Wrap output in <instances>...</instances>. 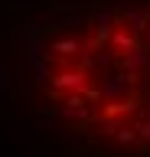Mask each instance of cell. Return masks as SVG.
<instances>
[{"label": "cell", "mask_w": 150, "mask_h": 157, "mask_svg": "<svg viewBox=\"0 0 150 157\" xmlns=\"http://www.w3.org/2000/svg\"><path fill=\"white\" fill-rule=\"evenodd\" d=\"M23 66L59 131L101 157H150V0H59L26 26Z\"/></svg>", "instance_id": "1"}]
</instances>
